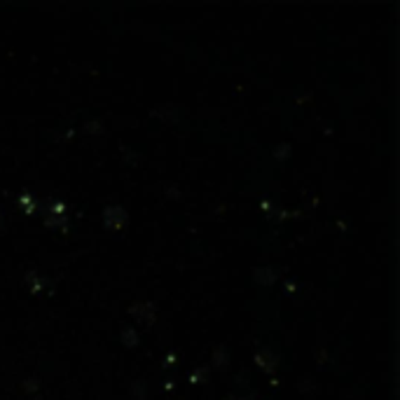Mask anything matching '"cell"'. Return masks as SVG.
<instances>
[{"mask_svg":"<svg viewBox=\"0 0 400 400\" xmlns=\"http://www.w3.org/2000/svg\"><path fill=\"white\" fill-rule=\"evenodd\" d=\"M103 218H106V223L110 227H122V225H125V220H127V213L122 211L120 206H110V208H106Z\"/></svg>","mask_w":400,"mask_h":400,"instance_id":"1","label":"cell"}]
</instances>
